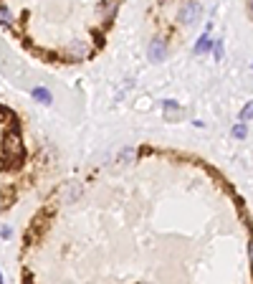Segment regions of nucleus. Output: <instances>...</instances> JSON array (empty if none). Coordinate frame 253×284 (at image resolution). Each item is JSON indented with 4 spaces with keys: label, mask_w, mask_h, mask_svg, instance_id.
<instances>
[{
    "label": "nucleus",
    "mask_w": 253,
    "mask_h": 284,
    "mask_svg": "<svg viewBox=\"0 0 253 284\" xmlns=\"http://www.w3.org/2000/svg\"><path fill=\"white\" fill-rule=\"evenodd\" d=\"M3 157L8 168H18L23 162V142L18 137V132H8L3 142Z\"/></svg>",
    "instance_id": "obj_1"
},
{
    "label": "nucleus",
    "mask_w": 253,
    "mask_h": 284,
    "mask_svg": "<svg viewBox=\"0 0 253 284\" xmlns=\"http://www.w3.org/2000/svg\"><path fill=\"white\" fill-rule=\"evenodd\" d=\"M198 13H200V5H198V3H185V5L180 8V21H183V23H192Z\"/></svg>",
    "instance_id": "obj_2"
},
{
    "label": "nucleus",
    "mask_w": 253,
    "mask_h": 284,
    "mask_svg": "<svg viewBox=\"0 0 253 284\" xmlns=\"http://www.w3.org/2000/svg\"><path fill=\"white\" fill-rule=\"evenodd\" d=\"M165 51H167L165 41H162V38H157V41H152V46H150V58L157 64V61H162V58H165Z\"/></svg>",
    "instance_id": "obj_3"
},
{
    "label": "nucleus",
    "mask_w": 253,
    "mask_h": 284,
    "mask_svg": "<svg viewBox=\"0 0 253 284\" xmlns=\"http://www.w3.org/2000/svg\"><path fill=\"white\" fill-rule=\"evenodd\" d=\"M38 102H43V104H51L53 102V97H51V92H46V89H43V86H36L33 89V92H31Z\"/></svg>",
    "instance_id": "obj_4"
},
{
    "label": "nucleus",
    "mask_w": 253,
    "mask_h": 284,
    "mask_svg": "<svg viewBox=\"0 0 253 284\" xmlns=\"http://www.w3.org/2000/svg\"><path fill=\"white\" fill-rule=\"evenodd\" d=\"M8 23H10V8L0 5V26H8Z\"/></svg>",
    "instance_id": "obj_5"
},
{
    "label": "nucleus",
    "mask_w": 253,
    "mask_h": 284,
    "mask_svg": "<svg viewBox=\"0 0 253 284\" xmlns=\"http://www.w3.org/2000/svg\"><path fill=\"white\" fill-rule=\"evenodd\" d=\"M207 46H210V38H207V36H203V38L198 41V46H195V53H203Z\"/></svg>",
    "instance_id": "obj_6"
},
{
    "label": "nucleus",
    "mask_w": 253,
    "mask_h": 284,
    "mask_svg": "<svg viewBox=\"0 0 253 284\" xmlns=\"http://www.w3.org/2000/svg\"><path fill=\"white\" fill-rule=\"evenodd\" d=\"M241 119H253V102H248L246 107L241 109Z\"/></svg>",
    "instance_id": "obj_7"
},
{
    "label": "nucleus",
    "mask_w": 253,
    "mask_h": 284,
    "mask_svg": "<svg viewBox=\"0 0 253 284\" xmlns=\"http://www.w3.org/2000/svg\"><path fill=\"white\" fill-rule=\"evenodd\" d=\"M246 132H248L246 125H235V127H233V134H235V137H246Z\"/></svg>",
    "instance_id": "obj_8"
},
{
    "label": "nucleus",
    "mask_w": 253,
    "mask_h": 284,
    "mask_svg": "<svg viewBox=\"0 0 253 284\" xmlns=\"http://www.w3.org/2000/svg\"><path fill=\"white\" fill-rule=\"evenodd\" d=\"M73 53H76V56H84V53H86V49L81 46V43H79V41H76V46H73Z\"/></svg>",
    "instance_id": "obj_9"
},
{
    "label": "nucleus",
    "mask_w": 253,
    "mask_h": 284,
    "mask_svg": "<svg viewBox=\"0 0 253 284\" xmlns=\"http://www.w3.org/2000/svg\"><path fill=\"white\" fill-rule=\"evenodd\" d=\"M10 233H13L10 226H3V229H0V236H3V238H10Z\"/></svg>",
    "instance_id": "obj_10"
},
{
    "label": "nucleus",
    "mask_w": 253,
    "mask_h": 284,
    "mask_svg": "<svg viewBox=\"0 0 253 284\" xmlns=\"http://www.w3.org/2000/svg\"><path fill=\"white\" fill-rule=\"evenodd\" d=\"M223 56V46H220V43H215V58H220Z\"/></svg>",
    "instance_id": "obj_11"
},
{
    "label": "nucleus",
    "mask_w": 253,
    "mask_h": 284,
    "mask_svg": "<svg viewBox=\"0 0 253 284\" xmlns=\"http://www.w3.org/2000/svg\"><path fill=\"white\" fill-rule=\"evenodd\" d=\"M248 257H251V266H253V241H251V249H248Z\"/></svg>",
    "instance_id": "obj_12"
},
{
    "label": "nucleus",
    "mask_w": 253,
    "mask_h": 284,
    "mask_svg": "<svg viewBox=\"0 0 253 284\" xmlns=\"http://www.w3.org/2000/svg\"><path fill=\"white\" fill-rule=\"evenodd\" d=\"M0 284H3V277H0Z\"/></svg>",
    "instance_id": "obj_13"
},
{
    "label": "nucleus",
    "mask_w": 253,
    "mask_h": 284,
    "mask_svg": "<svg viewBox=\"0 0 253 284\" xmlns=\"http://www.w3.org/2000/svg\"><path fill=\"white\" fill-rule=\"evenodd\" d=\"M251 10H253V3H251Z\"/></svg>",
    "instance_id": "obj_14"
}]
</instances>
